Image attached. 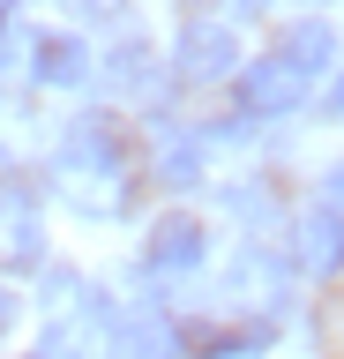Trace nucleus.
<instances>
[{
  "instance_id": "1",
  "label": "nucleus",
  "mask_w": 344,
  "mask_h": 359,
  "mask_svg": "<svg viewBox=\"0 0 344 359\" xmlns=\"http://www.w3.org/2000/svg\"><path fill=\"white\" fill-rule=\"evenodd\" d=\"M53 180H60V195H68L75 210H90V217L128 210V157H120V135H113L105 112H90V120L68 128V142L53 157Z\"/></svg>"
},
{
  "instance_id": "2",
  "label": "nucleus",
  "mask_w": 344,
  "mask_h": 359,
  "mask_svg": "<svg viewBox=\"0 0 344 359\" xmlns=\"http://www.w3.org/2000/svg\"><path fill=\"white\" fill-rule=\"evenodd\" d=\"M232 97H240V120H284L307 97V75H292L277 53H262V60H247L232 75Z\"/></svg>"
},
{
  "instance_id": "3",
  "label": "nucleus",
  "mask_w": 344,
  "mask_h": 359,
  "mask_svg": "<svg viewBox=\"0 0 344 359\" xmlns=\"http://www.w3.org/2000/svg\"><path fill=\"white\" fill-rule=\"evenodd\" d=\"M232 67H240V38L225 22H187L180 30V45H172V75L180 83H225Z\"/></svg>"
},
{
  "instance_id": "4",
  "label": "nucleus",
  "mask_w": 344,
  "mask_h": 359,
  "mask_svg": "<svg viewBox=\"0 0 344 359\" xmlns=\"http://www.w3.org/2000/svg\"><path fill=\"white\" fill-rule=\"evenodd\" d=\"M105 359H180V330L158 307H128L105 322Z\"/></svg>"
},
{
  "instance_id": "5",
  "label": "nucleus",
  "mask_w": 344,
  "mask_h": 359,
  "mask_svg": "<svg viewBox=\"0 0 344 359\" xmlns=\"http://www.w3.org/2000/svg\"><path fill=\"white\" fill-rule=\"evenodd\" d=\"M0 262H8V269L46 262V224H38V202H30L15 180H0Z\"/></svg>"
},
{
  "instance_id": "6",
  "label": "nucleus",
  "mask_w": 344,
  "mask_h": 359,
  "mask_svg": "<svg viewBox=\"0 0 344 359\" xmlns=\"http://www.w3.org/2000/svg\"><path fill=\"white\" fill-rule=\"evenodd\" d=\"M202 255H209V240L195 217H158L150 240H142V269L150 277H187V269H202Z\"/></svg>"
},
{
  "instance_id": "7",
  "label": "nucleus",
  "mask_w": 344,
  "mask_h": 359,
  "mask_svg": "<svg viewBox=\"0 0 344 359\" xmlns=\"http://www.w3.org/2000/svg\"><path fill=\"white\" fill-rule=\"evenodd\" d=\"M292 262L307 269V277H337L344 269V217L337 210H307V217L292 224Z\"/></svg>"
},
{
  "instance_id": "8",
  "label": "nucleus",
  "mask_w": 344,
  "mask_h": 359,
  "mask_svg": "<svg viewBox=\"0 0 344 359\" xmlns=\"http://www.w3.org/2000/svg\"><path fill=\"white\" fill-rule=\"evenodd\" d=\"M30 75L46 90H83L90 83V45L83 38H30Z\"/></svg>"
},
{
  "instance_id": "9",
  "label": "nucleus",
  "mask_w": 344,
  "mask_h": 359,
  "mask_svg": "<svg viewBox=\"0 0 344 359\" xmlns=\"http://www.w3.org/2000/svg\"><path fill=\"white\" fill-rule=\"evenodd\" d=\"M277 60L292 67V75H307V83H315L322 67L337 60V30H329V22H322V15L292 22V30H284V38H277Z\"/></svg>"
},
{
  "instance_id": "10",
  "label": "nucleus",
  "mask_w": 344,
  "mask_h": 359,
  "mask_svg": "<svg viewBox=\"0 0 344 359\" xmlns=\"http://www.w3.org/2000/svg\"><path fill=\"white\" fill-rule=\"evenodd\" d=\"M158 180L165 187H195V180H202V150H195V142H172V150L158 157Z\"/></svg>"
},
{
  "instance_id": "11",
  "label": "nucleus",
  "mask_w": 344,
  "mask_h": 359,
  "mask_svg": "<svg viewBox=\"0 0 344 359\" xmlns=\"http://www.w3.org/2000/svg\"><path fill=\"white\" fill-rule=\"evenodd\" d=\"M322 210H337V217H344V165L329 172V187H322Z\"/></svg>"
},
{
  "instance_id": "12",
  "label": "nucleus",
  "mask_w": 344,
  "mask_h": 359,
  "mask_svg": "<svg viewBox=\"0 0 344 359\" xmlns=\"http://www.w3.org/2000/svg\"><path fill=\"white\" fill-rule=\"evenodd\" d=\"M322 112H329V120H344V75H337L329 90H322Z\"/></svg>"
},
{
  "instance_id": "13",
  "label": "nucleus",
  "mask_w": 344,
  "mask_h": 359,
  "mask_svg": "<svg viewBox=\"0 0 344 359\" xmlns=\"http://www.w3.org/2000/svg\"><path fill=\"white\" fill-rule=\"evenodd\" d=\"M75 15H120V0H68Z\"/></svg>"
},
{
  "instance_id": "14",
  "label": "nucleus",
  "mask_w": 344,
  "mask_h": 359,
  "mask_svg": "<svg viewBox=\"0 0 344 359\" xmlns=\"http://www.w3.org/2000/svg\"><path fill=\"white\" fill-rule=\"evenodd\" d=\"M8 322H15V292L0 285V337H8Z\"/></svg>"
},
{
  "instance_id": "15",
  "label": "nucleus",
  "mask_w": 344,
  "mask_h": 359,
  "mask_svg": "<svg viewBox=\"0 0 344 359\" xmlns=\"http://www.w3.org/2000/svg\"><path fill=\"white\" fill-rule=\"evenodd\" d=\"M0 180H8V150H0Z\"/></svg>"
},
{
  "instance_id": "16",
  "label": "nucleus",
  "mask_w": 344,
  "mask_h": 359,
  "mask_svg": "<svg viewBox=\"0 0 344 359\" xmlns=\"http://www.w3.org/2000/svg\"><path fill=\"white\" fill-rule=\"evenodd\" d=\"M30 359H60V352H30Z\"/></svg>"
}]
</instances>
